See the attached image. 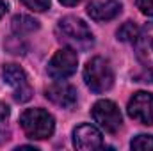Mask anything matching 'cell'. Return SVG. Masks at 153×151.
Wrapping results in <instances>:
<instances>
[{"label": "cell", "instance_id": "6da1fadb", "mask_svg": "<svg viewBox=\"0 0 153 151\" xmlns=\"http://www.w3.org/2000/svg\"><path fill=\"white\" fill-rule=\"evenodd\" d=\"M57 39L64 44H68L73 50H89L94 44V38L91 34V29L75 16L62 18L55 27Z\"/></svg>", "mask_w": 153, "mask_h": 151}, {"label": "cell", "instance_id": "7a4b0ae2", "mask_svg": "<svg viewBox=\"0 0 153 151\" xmlns=\"http://www.w3.org/2000/svg\"><path fill=\"white\" fill-rule=\"evenodd\" d=\"M84 80L87 87L96 94L109 91L114 84V71L111 62L103 57H93L84 68Z\"/></svg>", "mask_w": 153, "mask_h": 151}, {"label": "cell", "instance_id": "3957f363", "mask_svg": "<svg viewBox=\"0 0 153 151\" xmlns=\"http://www.w3.org/2000/svg\"><path fill=\"white\" fill-rule=\"evenodd\" d=\"M20 124L29 139H48L53 133L55 121L52 114L43 109H27L20 115Z\"/></svg>", "mask_w": 153, "mask_h": 151}, {"label": "cell", "instance_id": "277c9868", "mask_svg": "<svg viewBox=\"0 0 153 151\" xmlns=\"http://www.w3.org/2000/svg\"><path fill=\"white\" fill-rule=\"evenodd\" d=\"M76 64H78L76 52L73 48L66 46V48H61L59 52H55V55L48 62L46 71L53 80H66L68 76H71L76 71Z\"/></svg>", "mask_w": 153, "mask_h": 151}, {"label": "cell", "instance_id": "5b68a950", "mask_svg": "<svg viewBox=\"0 0 153 151\" xmlns=\"http://www.w3.org/2000/svg\"><path fill=\"white\" fill-rule=\"evenodd\" d=\"M91 114H93V119L98 123V126L109 133H116L121 128V123H123L121 112H119L117 105L111 100L96 101L91 109Z\"/></svg>", "mask_w": 153, "mask_h": 151}, {"label": "cell", "instance_id": "8992f818", "mask_svg": "<svg viewBox=\"0 0 153 151\" xmlns=\"http://www.w3.org/2000/svg\"><path fill=\"white\" fill-rule=\"evenodd\" d=\"M2 76H4V82L13 87V94H14L16 101L23 103V101H29L32 98V87L29 84V78L25 75V71L20 66L5 64L2 68Z\"/></svg>", "mask_w": 153, "mask_h": 151}, {"label": "cell", "instance_id": "52a82bcc", "mask_svg": "<svg viewBox=\"0 0 153 151\" xmlns=\"http://www.w3.org/2000/svg\"><path fill=\"white\" fill-rule=\"evenodd\" d=\"M128 115L141 124H153V94L139 91L128 101Z\"/></svg>", "mask_w": 153, "mask_h": 151}, {"label": "cell", "instance_id": "ba28073f", "mask_svg": "<svg viewBox=\"0 0 153 151\" xmlns=\"http://www.w3.org/2000/svg\"><path fill=\"white\" fill-rule=\"evenodd\" d=\"M137 59L153 71V23H146L135 38Z\"/></svg>", "mask_w": 153, "mask_h": 151}, {"label": "cell", "instance_id": "9c48e42d", "mask_svg": "<svg viewBox=\"0 0 153 151\" xmlns=\"http://www.w3.org/2000/svg\"><path fill=\"white\" fill-rule=\"evenodd\" d=\"M73 144L80 151H93L102 146V133L93 124H80L73 132Z\"/></svg>", "mask_w": 153, "mask_h": 151}, {"label": "cell", "instance_id": "30bf717a", "mask_svg": "<svg viewBox=\"0 0 153 151\" xmlns=\"http://www.w3.org/2000/svg\"><path fill=\"white\" fill-rule=\"evenodd\" d=\"M45 96L46 100H50L53 105L57 107H62V109H73L76 105V91L68 85V84H53L50 85L46 91H45Z\"/></svg>", "mask_w": 153, "mask_h": 151}, {"label": "cell", "instance_id": "8fae6325", "mask_svg": "<svg viewBox=\"0 0 153 151\" xmlns=\"http://www.w3.org/2000/svg\"><path fill=\"white\" fill-rule=\"evenodd\" d=\"M121 4L116 0H105V2H91L87 5V14L94 21H109L119 16Z\"/></svg>", "mask_w": 153, "mask_h": 151}, {"label": "cell", "instance_id": "7c38bea8", "mask_svg": "<svg viewBox=\"0 0 153 151\" xmlns=\"http://www.w3.org/2000/svg\"><path fill=\"white\" fill-rule=\"evenodd\" d=\"M11 27H13V32L18 34V36H25V34H30L34 30L39 29V21L34 20L32 16H27V14H16L11 21Z\"/></svg>", "mask_w": 153, "mask_h": 151}, {"label": "cell", "instance_id": "4fadbf2b", "mask_svg": "<svg viewBox=\"0 0 153 151\" xmlns=\"http://www.w3.org/2000/svg\"><path fill=\"white\" fill-rule=\"evenodd\" d=\"M4 46H5V50H7L9 53H14V55H23V53L27 52V44L23 43L22 36H18V34H14V36H11V38L5 39Z\"/></svg>", "mask_w": 153, "mask_h": 151}, {"label": "cell", "instance_id": "5bb4252c", "mask_svg": "<svg viewBox=\"0 0 153 151\" xmlns=\"http://www.w3.org/2000/svg\"><path fill=\"white\" fill-rule=\"evenodd\" d=\"M139 34V29L134 21H126L123 23L119 29H117V39L119 41H125V43H130V41H135Z\"/></svg>", "mask_w": 153, "mask_h": 151}, {"label": "cell", "instance_id": "9a60e30c", "mask_svg": "<svg viewBox=\"0 0 153 151\" xmlns=\"http://www.w3.org/2000/svg\"><path fill=\"white\" fill-rule=\"evenodd\" d=\"M132 150H139V151H153V135H137L132 139L130 142Z\"/></svg>", "mask_w": 153, "mask_h": 151}, {"label": "cell", "instance_id": "2e32d148", "mask_svg": "<svg viewBox=\"0 0 153 151\" xmlns=\"http://www.w3.org/2000/svg\"><path fill=\"white\" fill-rule=\"evenodd\" d=\"M29 9L32 11H38V13H43L50 7V0H22Z\"/></svg>", "mask_w": 153, "mask_h": 151}, {"label": "cell", "instance_id": "e0dca14e", "mask_svg": "<svg viewBox=\"0 0 153 151\" xmlns=\"http://www.w3.org/2000/svg\"><path fill=\"white\" fill-rule=\"evenodd\" d=\"M137 9L146 16H153V0H137Z\"/></svg>", "mask_w": 153, "mask_h": 151}, {"label": "cell", "instance_id": "ac0fdd59", "mask_svg": "<svg viewBox=\"0 0 153 151\" xmlns=\"http://www.w3.org/2000/svg\"><path fill=\"white\" fill-rule=\"evenodd\" d=\"M9 135H11V132H9L7 123H0V144H4L9 139Z\"/></svg>", "mask_w": 153, "mask_h": 151}, {"label": "cell", "instance_id": "d6986e66", "mask_svg": "<svg viewBox=\"0 0 153 151\" xmlns=\"http://www.w3.org/2000/svg\"><path fill=\"white\" fill-rule=\"evenodd\" d=\"M7 117H9V107L0 101V123H7Z\"/></svg>", "mask_w": 153, "mask_h": 151}, {"label": "cell", "instance_id": "ffe728a7", "mask_svg": "<svg viewBox=\"0 0 153 151\" xmlns=\"http://www.w3.org/2000/svg\"><path fill=\"white\" fill-rule=\"evenodd\" d=\"M62 5H68V7H73V5H76L80 0H59Z\"/></svg>", "mask_w": 153, "mask_h": 151}, {"label": "cell", "instance_id": "44dd1931", "mask_svg": "<svg viewBox=\"0 0 153 151\" xmlns=\"http://www.w3.org/2000/svg\"><path fill=\"white\" fill-rule=\"evenodd\" d=\"M5 13H7V4L0 0V18H2V16H4Z\"/></svg>", "mask_w": 153, "mask_h": 151}]
</instances>
